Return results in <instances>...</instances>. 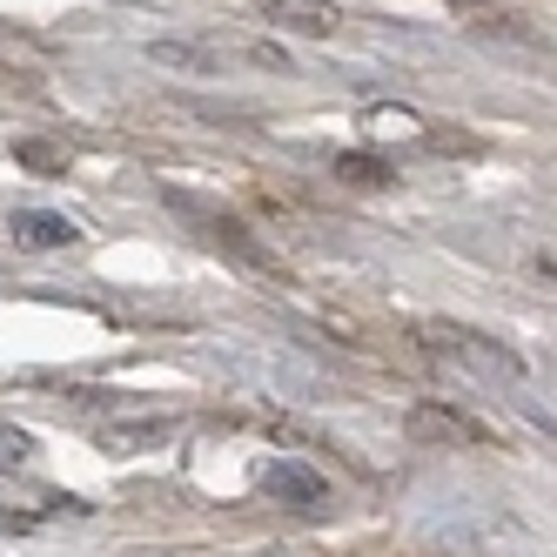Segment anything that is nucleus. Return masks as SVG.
I'll use <instances>...</instances> for the list:
<instances>
[{"mask_svg": "<svg viewBox=\"0 0 557 557\" xmlns=\"http://www.w3.org/2000/svg\"><path fill=\"white\" fill-rule=\"evenodd\" d=\"M169 209H182L188 222H202V235H209V243H215V249H228V256L243 262V269L289 275V269H283V256H275V249H262L256 235H249V222H243V215H228V209H202L195 195H175V188H169Z\"/></svg>", "mask_w": 557, "mask_h": 557, "instance_id": "obj_1", "label": "nucleus"}, {"mask_svg": "<svg viewBox=\"0 0 557 557\" xmlns=\"http://www.w3.org/2000/svg\"><path fill=\"white\" fill-rule=\"evenodd\" d=\"M410 436L417 444H444V450H476L491 430L476 417H463V410H450V404H417L410 410Z\"/></svg>", "mask_w": 557, "mask_h": 557, "instance_id": "obj_2", "label": "nucleus"}, {"mask_svg": "<svg viewBox=\"0 0 557 557\" xmlns=\"http://www.w3.org/2000/svg\"><path fill=\"white\" fill-rule=\"evenodd\" d=\"M262 491H269L275 504H302V510H309V504H323L330 484H323L309 463H269V470H262Z\"/></svg>", "mask_w": 557, "mask_h": 557, "instance_id": "obj_3", "label": "nucleus"}, {"mask_svg": "<svg viewBox=\"0 0 557 557\" xmlns=\"http://www.w3.org/2000/svg\"><path fill=\"white\" fill-rule=\"evenodd\" d=\"M275 27H289V34H315V41H323V34H336V8H330V0H269V8H262Z\"/></svg>", "mask_w": 557, "mask_h": 557, "instance_id": "obj_4", "label": "nucleus"}, {"mask_svg": "<svg viewBox=\"0 0 557 557\" xmlns=\"http://www.w3.org/2000/svg\"><path fill=\"white\" fill-rule=\"evenodd\" d=\"M175 436V417H122L101 430V450H154Z\"/></svg>", "mask_w": 557, "mask_h": 557, "instance_id": "obj_5", "label": "nucleus"}, {"mask_svg": "<svg viewBox=\"0 0 557 557\" xmlns=\"http://www.w3.org/2000/svg\"><path fill=\"white\" fill-rule=\"evenodd\" d=\"M14 235H21V249H74L82 235H74L67 215H48V209H21L14 215Z\"/></svg>", "mask_w": 557, "mask_h": 557, "instance_id": "obj_6", "label": "nucleus"}, {"mask_svg": "<svg viewBox=\"0 0 557 557\" xmlns=\"http://www.w3.org/2000/svg\"><path fill=\"white\" fill-rule=\"evenodd\" d=\"M330 175L349 182V188H389L396 169L383 162V154H363V148H349V154H330Z\"/></svg>", "mask_w": 557, "mask_h": 557, "instance_id": "obj_7", "label": "nucleus"}, {"mask_svg": "<svg viewBox=\"0 0 557 557\" xmlns=\"http://www.w3.org/2000/svg\"><path fill=\"white\" fill-rule=\"evenodd\" d=\"M148 61L154 67H182V74H209L215 48H202V41H148Z\"/></svg>", "mask_w": 557, "mask_h": 557, "instance_id": "obj_8", "label": "nucleus"}, {"mask_svg": "<svg viewBox=\"0 0 557 557\" xmlns=\"http://www.w3.org/2000/svg\"><path fill=\"white\" fill-rule=\"evenodd\" d=\"M463 27L470 34H497V41H537V34L517 21L510 8H463Z\"/></svg>", "mask_w": 557, "mask_h": 557, "instance_id": "obj_9", "label": "nucleus"}, {"mask_svg": "<svg viewBox=\"0 0 557 557\" xmlns=\"http://www.w3.org/2000/svg\"><path fill=\"white\" fill-rule=\"evenodd\" d=\"M34 457V444H27V430H14L8 417H0V476H8V470H21Z\"/></svg>", "mask_w": 557, "mask_h": 557, "instance_id": "obj_10", "label": "nucleus"}, {"mask_svg": "<svg viewBox=\"0 0 557 557\" xmlns=\"http://www.w3.org/2000/svg\"><path fill=\"white\" fill-rule=\"evenodd\" d=\"M21 162L41 169V175H61L67 169V148H48V141H21Z\"/></svg>", "mask_w": 557, "mask_h": 557, "instance_id": "obj_11", "label": "nucleus"}, {"mask_svg": "<svg viewBox=\"0 0 557 557\" xmlns=\"http://www.w3.org/2000/svg\"><path fill=\"white\" fill-rule=\"evenodd\" d=\"M363 128H417V122H410L404 108H370V114H363Z\"/></svg>", "mask_w": 557, "mask_h": 557, "instance_id": "obj_12", "label": "nucleus"}, {"mask_svg": "<svg viewBox=\"0 0 557 557\" xmlns=\"http://www.w3.org/2000/svg\"><path fill=\"white\" fill-rule=\"evenodd\" d=\"M249 61H256V67H275V74H289V54L275 48V41H256V48H249Z\"/></svg>", "mask_w": 557, "mask_h": 557, "instance_id": "obj_13", "label": "nucleus"}]
</instances>
